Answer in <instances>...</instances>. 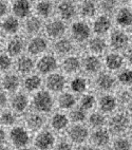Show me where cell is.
Listing matches in <instances>:
<instances>
[{
    "instance_id": "obj_11",
    "label": "cell",
    "mask_w": 132,
    "mask_h": 150,
    "mask_svg": "<svg viewBox=\"0 0 132 150\" xmlns=\"http://www.w3.org/2000/svg\"><path fill=\"white\" fill-rule=\"evenodd\" d=\"M57 68V60L52 55H44L37 62V70L42 74L53 72Z\"/></svg>"
},
{
    "instance_id": "obj_1",
    "label": "cell",
    "mask_w": 132,
    "mask_h": 150,
    "mask_svg": "<svg viewBox=\"0 0 132 150\" xmlns=\"http://www.w3.org/2000/svg\"><path fill=\"white\" fill-rule=\"evenodd\" d=\"M131 126V120L125 112L114 113L108 121V130L116 137L124 135Z\"/></svg>"
},
{
    "instance_id": "obj_40",
    "label": "cell",
    "mask_w": 132,
    "mask_h": 150,
    "mask_svg": "<svg viewBox=\"0 0 132 150\" xmlns=\"http://www.w3.org/2000/svg\"><path fill=\"white\" fill-rule=\"evenodd\" d=\"M95 106V97L92 94H86L80 98L79 102V107L81 109H84L85 111L92 109Z\"/></svg>"
},
{
    "instance_id": "obj_4",
    "label": "cell",
    "mask_w": 132,
    "mask_h": 150,
    "mask_svg": "<svg viewBox=\"0 0 132 150\" xmlns=\"http://www.w3.org/2000/svg\"><path fill=\"white\" fill-rule=\"evenodd\" d=\"M54 106V102L51 94L47 91H39L33 98V107L36 112L44 114L51 112Z\"/></svg>"
},
{
    "instance_id": "obj_30",
    "label": "cell",
    "mask_w": 132,
    "mask_h": 150,
    "mask_svg": "<svg viewBox=\"0 0 132 150\" xmlns=\"http://www.w3.org/2000/svg\"><path fill=\"white\" fill-rule=\"evenodd\" d=\"M34 68V62L33 60L28 56H22L18 59L17 62V69L22 74L30 73Z\"/></svg>"
},
{
    "instance_id": "obj_7",
    "label": "cell",
    "mask_w": 132,
    "mask_h": 150,
    "mask_svg": "<svg viewBox=\"0 0 132 150\" xmlns=\"http://www.w3.org/2000/svg\"><path fill=\"white\" fill-rule=\"evenodd\" d=\"M71 33H72V36L76 41L83 42L89 38L90 28L86 22L77 21L75 23H73L72 28H71Z\"/></svg>"
},
{
    "instance_id": "obj_32",
    "label": "cell",
    "mask_w": 132,
    "mask_h": 150,
    "mask_svg": "<svg viewBox=\"0 0 132 150\" xmlns=\"http://www.w3.org/2000/svg\"><path fill=\"white\" fill-rule=\"evenodd\" d=\"M75 97L71 93H62L58 98V105L64 110L72 109L75 106Z\"/></svg>"
},
{
    "instance_id": "obj_12",
    "label": "cell",
    "mask_w": 132,
    "mask_h": 150,
    "mask_svg": "<svg viewBox=\"0 0 132 150\" xmlns=\"http://www.w3.org/2000/svg\"><path fill=\"white\" fill-rule=\"evenodd\" d=\"M111 47L115 50H121L126 48L129 43V37L123 31H114L110 36Z\"/></svg>"
},
{
    "instance_id": "obj_34",
    "label": "cell",
    "mask_w": 132,
    "mask_h": 150,
    "mask_svg": "<svg viewBox=\"0 0 132 150\" xmlns=\"http://www.w3.org/2000/svg\"><path fill=\"white\" fill-rule=\"evenodd\" d=\"M106 41L100 37H94L92 38L89 42V49L93 53L100 54L106 50Z\"/></svg>"
},
{
    "instance_id": "obj_21",
    "label": "cell",
    "mask_w": 132,
    "mask_h": 150,
    "mask_svg": "<svg viewBox=\"0 0 132 150\" xmlns=\"http://www.w3.org/2000/svg\"><path fill=\"white\" fill-rule=\"evenodd\" d=\"M112 150H132V142L128 137L119 135L111 143Z\"/></svg>"
},
{
    "instance_id": "obj_47",
    "label": "cell",
    "mask_w": 132,
    "mask_h": 150,
    "mask_svg": "<svg viewBox=\"0 0 132 150\" xmlns=\"http://www.w3.org/2000/svg\"><path fill=\"white\" fill-rule=\"evenodd\" d=\"M6 137H8L6 132L4 131V129L0 127V146L4 145V143H6Z\"/></svg>"
},
{
    "instance_id": "obj_41",
    "label": "cell",
    "mask_w": 132,
    "mask_h": 150,
    "mask_svg": "<svg viewBox=\"0 0 132 150\" xmlns=\"http://www.w3.org/2000/svg\"><path fill=\"white\" fill-rule=\"evenodd\" d=\"M36 11L42 17H48L52 12V3L49 1H40L36 6Z\"/></svg>"
},
{
    "instance_id": "obj_53",
    "label": "cell",
    "mask_w": 132,
    "mask_h": 150,
    "mask_svg": "<svg viewBox=\"0 0 132 150\" xmlns=\"http://www.w3.org/2000/svg\"><path fill=\"white\" fill-rule=\"evenodd\" d=\"M128 137L131 139V142H132V124H131V126H130L129 130H128Z\"/></svg>"
},
{
    "instance_id": "obj_43",
    "label": "cell",
    "mask_w": 132,
    "mask_h": 150,
    "mask_svg": "<svg viewBox=\"0 0 132 150\" xmlns=\"http://www.w3.org/2000/svg\"><path fill=\"white\" fill-rule=\"evenodd\" d=\"M54 150H74L73 144L68 139H62L59 142H56Z\"/></svg>"
},
{
    "instance_id": "obj_28",
    "label": "cell",
    "mask_w": 132,
    "mask_h": 150,
    "mask_svg": "<svg viewBox=\"0 0 132 150\" xmlns=\"http://www.w3.org/2000/svg\"><path fill=\"white\" fill-rule=\"evenodd\" d=\"M3 31L8 34H15L19 30V21L16 17H8L2 22Z\"/></svg>"
},
{
    "instance_id": "obj_2",
    "label": "cell",
    "mask_w": 132,
    "mask_h": 150,
    "mask_svg": "<svg viewBox=\"0 0 132 150\" xmlns=\"http://www.w3.org/2000/svg\"><path fill=\"white\" fill-rule=\"evenodd\" d=\"M8 139L11 141L12 145L17 149L28 147L31 141L30 131L24 127L14 126L8 133Z\"/></svg>"
},
{
    "instance_id": "obj_45",
    "label": "cell",
    "mask_w": 132,
    "mask_h": 150,
    "mask_svg": "<svg viewBox=\"0 0 132 150\" xmlns=\"http://www.w3.org/2000/svg\"><path fill=\"white\" fill-rule=\"evenodd\" d=\"M119 103H121V104H128L129 105L130 103L132 102L131 92L128 91V90H124V91H121L119 95Z\"/></svg>"
},
{
    "instance_id": "obj_48",
    "label": "cell",
    "mask_w": 132,
    "mask_h": 150,
    "mask_svg": "<svg viewBox=\"0 0 132 150\" xmlns=\"http://www.w3.org/2000/svg\"><path fill=\"white\" fill-rule=\"evenodd\" d=\"M8 103V97H6V93L2 91H0V108L4 107Z\"/></svg>"
},
{
    "instance_id": "obj_36",
    "label": "cell",
    "mask_w": 132,
    "mask_h": 150,
    "mask_svg": "<svg viewBox=\"0 0 132 150\" xmlns=\"http://www.w3.org/2000/svg\"><path fill=\"white\" fill-rule=\"evenodd\" d=\"M79 12L84 17H92L96 12V6L92 1H84L80 4Z\"/></svg>"
},
{
    "instance_id": "obj_39",
    "label": "cell",
    "mask_w": 132,
    "mask_h": 150,
    "mask_svg": "<svg viewBox=\"0 0 132 150\" xmlns=\"http://www.w3.org/2000/svg\"><path fill=\"white\" fill-rule=\"evenodd\" d=\"M71 89L76 93H83L87 89V81L83 77L74 78L71 83Z\"/></svg>"
},
{
    "instance_id": "obj_16",
    "label": "cell",
    "mask_w": 132,
    "mask_h": 150,
    "mask_svg": "<svg viewBox=\"0 0 132 150\" xmlns=\"http://www.w3.org/2000/svg\"><path fill=\"white\" fill-rule=\"evenodd\" d=\"M48 48V42L44 38L42 37H35L30 41L28 46V51L33 55H38V54L44 52Z\"/></svg>"
},
{
    "instance_id": "obj_18",
    "label": "cell",
    "mask_w": 132,
    "mask_h": 150,
    "mask_svg": "<svg viewBox=\"0 0 132 150\" xmlns=\"http://www.w3.org/2000/svg\"><path fill=\"white\" fill-rule=\"evenodd\" d=\"M13 12L19 18L27 17L31 12V3L25 0H18L13 3Z\"/></svg>"
},
{
    "instance_id": "obj_35",
    "label": "cell",
    "mask_w": 132,
    "mask_h": 150,
    "mask_svg": "<svg viewBox=\"0 0 132 150\" xmlns=\"http://www.w3.org/2000/svg\"><path fill=\"white\" fill-rule=\"evenodd\" d=\"M41 29V20L38 17H31L25 22V30L30 34H36Z\"/></svg>"
},
{
    "instance_id": "obj_29",
    "label": "cell",
    "mask_w": 132,
    "mask_h": 150,
    "mask_svg": "<svg viewBox=\"0 0 132 150\" xmlns=\"http://www.w3.org/2000/svg\"><path fill=\"white\" fill-rule=\"evenodd\" d=\"M124 59L119 54L111 53L106 57V66L110 70H117L123 66Z\"/></svg>"
},
{
    "instance_id": "obj_20",
    "label": "cell",
    "mask_w": 132,
    "mask_h": 150,
    "mask_svg": "<svg viewBox=\"0 0 132 150\" xmlns=\"http://www.w3.org/2000/svg\"><path fill=\"white\" fill-rule=\"evenodd\" d=\"M111 28L110 18L107 16H100L93 23V30L96 34H105Z\"/></svg>"
},
{
    "instance_id": "obj_49",
    "label": "cell",
    "mask_w": 132,
    "mask_h": 150,
    "mask_svg": "<svg viewBox=\"0 0 132 150\" xmlns=\"http://www.w3.org/2000/svg\"><path fill=\"white\" fill-rule=\"evenodd\" d=\"M8 11V4L3 1H0V17H2Z\"/></svg>"
},
{
    "instance_id": "obj_25",
    "label": "cell",
    "mask_w": 132,
    "mask_h": 150,
    "mask_svg": "<svg viewBox=\"0 0 132 150\" xmlns=\"http://www.w3.org/2000/svg\"><path fill=\"white\" fill-rule=\"evenodd\" d=\"M54 50L58 54L61 55H67L73 50V43L71 40L67 39V38H61L59 40H57L54 45Z\"/></svg>"
},
{
    "instance_id": "obj_10",
    "label": "cell",
    "mask_w": 132,
    "mask_h": 150,
    "mask_svg": "<svg viewBox=\"0 0 132 150\" xmlns=\"http://www.w3.org/2000/svg\"><path fill=\"white\" fill-rule=\"evenodd\" d=\"M50 124H51L52 129L55 132H62L69 129L70 118L68 115H66L65 113H55L51 117Z\"/></svg>"
},
{
    "instance_id": "obj_46",
    "label": "cell",
    "mask_w": 132,
    "mask_h": 150,
    "mask_svg": "<svg viewBox=\"0 0 132 150\" xmlns=\"http://www.w3.org/2000/svg\"><path fill=\"white\" fill-rule=\"evenodd\" d=\"M116 6V2L114 1H102L100 3V8H102V11L105 13H111V12L114 11Z\"/></svg>"
},
{
    "instance_id": "obj_31",
    "label": "cell",
    "mask_w": 132,
    "mask_h": 150,
    "mask_svg": "<svg viewBox=\"0 0 132 150\" xmlns=\"http://www.w3.org/2000/svg\"><path fill=\"white\" fill-rule=\"evenodd\" d=\"M2 85H3V88L6 89V91L8 92L16 91L17 88L19 87V78L17 77L16 75L8 74L3 78Z\"/></svg>"
},
{
    "instance_id": "obj_27",
    "label": "cell",
    "mask_w": 132,
    "mask_h": 150,
    "mask_svg": "<svg viewBox=\"0 0 132 150\" xmlns=\"http://www.w3.org/2000/svg\"><path fill=\"white\" fill-rule=\"evenodd\" d=\"M23 47H24V43L21 38L16 37L8 42V52L11 56H17L19 54H21V52L23 51Z\"/></svg>"
},
{
    "instance_id": "obj_55",
    "label": "cell",
    "mask_w": 132,
    "mask_h": 150,
    "mask_svg": "<svg viewBox=\"0 0 132 150\" xmlns=\"http://www.w3.org/2000/svg\"><path fill=\"white\" fill-rule=\"evenodd\" d=\"M18 150H36V149L34 147H29V146H28V147L21 148V149H18Z\"/></svg>"
},
{
    "instance_id": "obj_37",
    "label": "cell",
    "mask_w": 132,
    "mask_h": 150,
    "mask_svg": "<svg viewBox=\"0 0 132 150\" xmlns=\"http://www.w3.org/2000/svg\"><path fill=\"white\" fill-rule=\"evenodd\" d=\"M41 85V78L37 75H31L24 81V87L28 91H35Z\"/></svg>"
},
{
    "instance_id": "obj_3",
    "label": "cell",
    "mask_w": 132,
    "mask_h": 150,
    "mask_svg": "<svg viewBox=\"0 0 132 150\" xmlns=\"http://www.w3.org/2000/svg\"><path fill=\"white\" fill-rule=\"evenodd\" d=\"M68 137L72 144L84 145L90 139V131L84 124H74L68 129Z\"/></svg>"
},
{
    "instance_id": "obj_24",
    "label": "cell",
    "mask_w": 132,
    "mask_h": 150,
    "mask_svg": "<svg viewBox=\"0 0 132 150\" xmlns=\"http://www.w3.org/2000/svg\"><path fill=\"white\" fill-rule=\"evenodd\" d=\"M79 68H80V62H79V59L77 57L70 56L66 58L64 60V62H62V69L69 74L77 72Z\"/></svg>"
},
{
    "instance_id": "obj_54",
    "label": "cell",
    "mask_w": 132,
    "mask_h": 150,
    "mask_svg": "<svg viewBox=\"0 0 132 150\" xmlns=\"http://www.w3.org/2000/svg\"><path fill=\"white\" fill-rule=\"evenodd\" d=\"M0 150H13V149H12V148H10L8 146L2 145V146H0Z\"/></svg>"
},
{
    "instance_id": "obj_15",
    "label": "cell",
    "mask_w": 132,
    "mask_h": 150,
    "mask_svg": "<svg viewBox=\"0 0 132 150\" xmlns=\"http://www.w3.org/2000/svg\"><path fill=\"white\" fill-rule=\"evenodd\" d=\"M66 86V79L61 74L54 73L51 74L47 78V87L51 91H60L65 88Z\"/></svg>"
},
{
    "instance_id": "obj_52",
    "label": "cell",
    "mask_w": 132,
    "mask_h": 150,
    "mask_svg": "<svg viewBox=\"0 0 132 150\" xmlns=\"http://www.w3.org/2000/svg\"><path fill=\"white\" fill-rule=\"evenodd\" d=\"M127 57H128V60L130 62V64H132V48L127 53Z\"/></svg>"
},
{
    "instance_id": "obj_5",
    "label": "cell",
    "mask_w": 132,
    "mask_h": 150,
    "mask_svg": "<svg viewBox=\"0 0 132 150\" xmlns=\"http://www.w3.org/2000/svg\"><path fill=\"white\" fill-rule=\"evenodd\" d=\"M55 144H56L55 134L50 130H41L37 132L34 139V148L36 150L54 149Z\"/></svg>"
},
{
    "instance_id": "obj_14",
    "label": "cell",
    "mask_w": 132,
    "mask_h": 150,
    "mask_svg": "<svg viewBox=\"0 0 132 150\" xmlns=\"http://www.w3.org/2000/svg\"><path fill=\"white\" fill-rule=\"evenodd\" d=\"M11 107L14 110V112L22 113L29 107V99H28V97L24 94L17 93L12 97Z\"/></svg>"
},
{
    "instance_id": "obj_22",
    "label": "cell",
    "mask_w": 132,
    "mask_h": 150,
    "mask_svg": "<svg viewBox=\"0 0 132 150\" xmlns=\"http://www.w3.org/2000/svg\"><path fill=\"white\" fill-rule=\"evenodd\" d=\"M114 83H115L114 78L110 74H107V73L100 74L96 79L97 87L102 89V91H109V90H111L114 87Z\"/></svg>"
},
{
    "instance_id": "obj_42",
    "label": "cell",
    "mask_w": 132,
    "mask_h": 150,
    "mask_svg": "<svg viewBox=\"0 0 132 150\" xmlns=\"http://www.w3.org/2000/svg\"><path fill=\"white\" fill-rule=\"evenodd\" d=\"M119 81L125 86H132V70L126 69L119 74Z\"/></svg>"
},
{
    "instance_id": "obj_6",
    "label": "cell",
    "mask_w": 132,
    "mask_h": 150,
    "mask_svg": "<svg viewBox=\"0 0 132 150\" xmlns=\"http://www.w3.org/2000/svg\"><path fill=\"white\" fill-rule=\"evenodd\" d=\"M90 141L97 149L105 148L111 143V132L108 130V128L94 129L90 133Z\"/></svg>"
},
{
    "instance_id": "obj_51",
    "label": "cell",
    "mask_w": 132,
    "mask_h": 150,
    "mask_svg": "<svg viewBox=\"0 0 132 150\" xmlns=\"http://www.w3.org/2000/svg\"><path fill=\"white\" fill-rule=\"evenodd\" d=\"M127 114L130 117V120H132V102L128 105V111H127Z\"/></svg>"
},
{
    "instance_id": "obj_44",
    "label": "cell",
    "mask_w": 132,
    "mask_h": 150,
    "mask_svg": "<svg viewBox=\"0 0 132 150\" xmlns=\"http://www.w3.org/2000/svg\"><path fill=\"white\" fill-rule=\"evenodd\" d=\"M12 64L11 58L10 56L6 55V54H1L0 55V71H6L10 69Z\"/></svg>"
},
{
    "instance_id": "obj_17",
    "label": "cell",
    "mask_w": 132,
    "mask_h": 150,
    "mask_svg": "<svg viewBox=\"0 0 132 150\" xmlns=\"http://www.w3.org/2000/svg\"><path fill=\"white\" fill-rule=\"evenodd\" d=\"M88 123L94 130V129L105 128V125L108 123V121H107V117L104 113L100 112V111H95V112H92L89 115Z\"/></svg>"
},
{
    "instance_id": "obj_9",
    "label": "cell",
    "mask_w": 132,
    "mask_h": 150,
    "mask_svg": "<svg viewBox=\"0 0 132 150\" xmlns=\"http://www.w3.org/2000/svg\"><path fill=\"white\" fill-rule=\"evenodd\" d=\"M66 32V24L58 19H54L50 21L46 27V33L49 37L54 38H60Z\"/></svg>"
},
{
    "instance_id": "obj_50",
    "label": "cell",
    "mask_w": 132,
    "mask_h": 150,
    "mask_svg": "<svg viewBox=\"0 0 132 150\" xmlns=\"http://www.w3.org/2000/svg\"><path fill=\"white\" fill-rule=\"evenodd\" d=\"M76 150H97V148H95L93 145L84 144V145H80Z\"/></svg>"
},
{
    "instance_id": "obj_13",
    "label": "cell",
    "mask_w": 132,
    "mask_h": 150,
    "mask_svg": "<svg viewBox=\"0 0 132 150\" xmlns=\"http://www.w3.org/2000/svg\"><path fill=\"white\" fill-rule=\"evenodd\" d=\"M98 105H100V112H102L104 114L112 113L117 107V98H115L113 95L107 94V95L100 97Z\"/></svg>"
},
{
    "instance_id": "obj_33",
    "label": "cell",
    "mask_w": 132,
    "mask_h": 150,
    "mask_svg": "<svg viewBox=\"0 0 132 150\" xmlns=\"http://www.w3.org/2000/svg\"><path fill=\"white\" fill-rule=\"evenodd\" d=\"M69 118L74 124H83L87 120V111L81 109L80 107L74 108L70 112Z\"/></svg>"
},
{
    "instance_id": "obj_38",
    "label": "cell",
    "mask_w": 132,
    "mask_h": 150,
    "mask_svg": "<svg viewBox=\"0 0 132 150\" xmlns=\"http://www.w3.org/2000/svg\"><path fill=\"white\" fill-rule=\"evenodd\" d=\"M0 124L4 127L15 126L16 124V115L12 111H6L0 115Z\"/></svg>"
},
{
    "instance_id": "obj_8",
    "label": "cell",
    "mask_w": 132,
    "mask_h": 150,
    "mask_svg": "<svg viewBox=\"0 0 132 150\" xmlns=\"http://www.w3.org/2000/svg\"><path fill=\"white\" fill-rule=\"evenodd\" d=\"M44 125V117L42 114L38 112L31 113L25 118V127L29 131L39 132L42 130V127Z\"/></svg>"
},
{
    "instance_id": "obj_19",
    "label": "cell",
    "mask_w": 132,
    "mask_h": 150,
    "mask_svg": "<svg viewBox=\"0 0 132 150\" xmlns=\"http://www.w3.org/2000/svg\"><path fill=\"white\" fill-rule=\"evenodd\" d=\"M58 12H59L61 18L69 20V19L74 17L76 13V8L74 3L71 1H62L58 6Z\"/></svg>"
},
{
    "instance_id": "obj_23",
    "label": "cell",
    "mask_w": 132,
    "mask_h": 150,
    "mask_svg": "<svg viewBox=\"0 0 132 150\" xmlns=\"http://www.w3.org/2000/svg\"><path fill=\"white\" fill-rule=\"evenodd\" d=\"M116 22L121 27H129L132 23V12L127 8H121L116 14Z\"/></svg>"
},
{
    "instance_id": "obj_26",
    "label": "cell",
    "mask_w": 132,
    "mask_h": 150,
    "mask_svg": "<svg viewBox=\"0 0 132 150\" xmlns=\"http://www.w3.org/2000/svg\"><path fill=\"white\" fill-rule=\"evenodd\" d=\"M84 67L87 72L96 73L100 71L102 64H100V60L96 56H88L84 60Z\"/></svg>"
}]
</instances>
